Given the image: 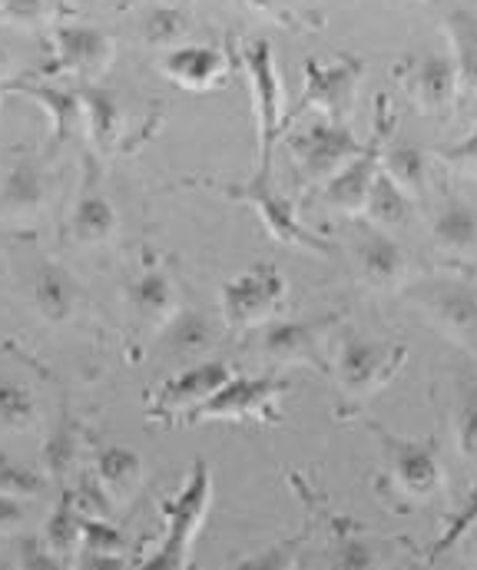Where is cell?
I'll use <instances>...</instances> for the list:
<instances>
[{"mask_svg":"<svg viewBox=\"0 0 477 570\" xmlns=\"http://www.w3.org/2000/svg\"><path fill=\"white\" fill-rule=\"evenodd\" d=\"M212 504V471L202 458L192 461L182 488L159 501V514L166 518V538L143 564L137 570H192V548H196V534L206 524Z\"/></svg>","mask_w":477,"mask_h":570,"instance_id":"6da1fadb","label":"cell"},{"mask_svg":"<svg viewBox=\"0 0 477 570\" xmlns=\"http://www.w3.org/2000/svg\"><path fill=\"white\" fill-rule=\"evenodd\" d=\"M405 362H408V342L345 332L331 355V372L348 402H368L398 379Z\"/></svg>","mask_w":477,"mask_h":570,"instance_id":"7a4b0ae2","label":"cell"},{"mask_svg":"<svg viewBox=\"0 0 477 570\" xmlns=\"http://www.w3.org/2000/svg\"><path fill=\"white\" fill-rule=\"evenodd\" d=\"M371 434H378V444H381V461H385L381 484H388L401 501L425 504L445 491L448 478H445L438 441L431 434L405 438V434L385 431L381 425H371Z\"/></svg>","mask_w":477,"mask_h":570,"instance_id":"3957f363","label":"cell"},{"mask_svg":"<svg viewBox=\"0 0 477 570\" xmlns=\"http://www.w3.org/2000/svg\"><path fill=\"white\" fill-rule=\"evenodd\" d=\"M212 186V183H209ZM219 189L222 196L236 199V203H246L259 213V219L266 223V229L282 243V246H296V249H306V253H316V256H331L335 246L328 239H321L318 233H312L309 226H302L299 213H296V203L286 199L276 183H272V166H256L252 179L246 183H219L212 186Z\"/></svg>","mask_w":477,"mask_h":570,"instance_id":"277c9868","label":"cell"},{"mask_svg":"<svg viewBox=\"0 0 477 570\" xmlns=\"http://www.w3.org/2000/svg\"><path fill=\"white\" fill-rule=\"evenodd\" d=\"M289 392L286 379L276 375H232L209 402L182 419V425H206V422H256V425H282L279 399Z\"/></svg>","mask_w":477,"mask_h":570,"instance_id":"5b68a950","label":"cell"},{"mask_svg":"<svg viewBox=\"0 0 477 570\" xmlns=\"http://www.w3.org/2000/svg\"><path fill=\"white\" fill-rule=\"evenodd\" d=\"M365 77V60L361 57H331V60H306V87H302V100L282 117V130L302 117L306 110H316V117L331 120V124H348L351 110H355V94L358 83Z\"/></svg>","mask_w":477,"mask_h":570,"instance_id":"8992f818","label":"cell"},{"mask_svg":"<svg viewBox=\"0 0 477 570\" xmlns=\"http://www.w3.org/2000/svg\"><path fill=\"white\" fill-rule=\"evenodd\" d=\"M289 298V283L276 263H256L246 273L222 285V325L226 328H256L272 322Z\"/></svg>","mask_w":477,"mask_h":570,"instance_id":"52a82bcc","label":"cell"},{"mask_svg":"<svg viewBox=\"0 0 477 570\" xmlns=\"http://www.w3.org/2000/svg\"><path fill=\"white\" fill-rule=\"evenodd\" d=\"M361 149H365V142L348 130V124H331L321 117L302 124L289 137V156H292V166H296L302 186H325Z\"/></svg>","mask_w":477,"mask_h":570,"instance_id":"ba28073f","label":"cell"},{"mask_svg":"<svg viewBox=\"0 0 477 570\" xmlns=\"http://www.w3.org/2000/svg\"><path fill=\"white\" fill-rule=\"evenodd\" d=\"M236 375L232 362L226 358H206L196 365H186L179 375L162 382L147 399V419L162 425H182L189 412H196L202 402H209L229 379Z\"/></svg>","mask_w":477,"mask_h":570,"instance_id":"9c48e42d","label":"cell"},{"mask_svg":"<svg viewBox=\"0 0 477 570\" xmlns=\"http://www.w3.org/2000/svg\"><path fill=\"white\" fill-rule=\"evenodd\" d=\"M405 298L455 345L475 348L477 332V302L475 285L461 279H431V283L411 285Z\"/></svg>","mask_w":477,"mask_h":570,"instance_id":"30bf717a","label":"cell"},{"mask_svg":"<svg viewBox=\"0 0 477 570\" xmlns=\"http://www.w3.org/2000/svg\"><path fill=\"white\" fill-rule=\"evenodd\" d=\"M242 63L252 90L256 137H259V166H272V146L282 134V77L276 67V50L269 40H252L242 50Z\"/></svg>","mask_w":477,"mask_h":570,"instance_id":"8fae6325","label":"cell"},{"mask_svg":"<svg viewBox=\"0 0 477 570\" xmlns=\"http://www.w3.org/2000/svg\"><path fill=\"white\" fill-rule=\"evenodd\" d=\"M391 127H395V117L388 114V100H381V117H378V127L371 134V140L365 142V149L348 163L341 166L325 186H321V196L331 209L345 213V216H355L365 209V199H368V189L381 169V149L388 146L391 137Z\"/></svg>","mask_w":477,"mask_h":570,"instance_id":"7c38bea8","label":"cell"},{"mask_svg":"<svg viewBox=\"0 0 477 570\" xmlns=\"http://www.w3.org/2000/svg\"><path fill=\"white\" fill-rule=\"evenodd\" d=\"M335 322V315L328 318H279V322H266L259 338H256V352L276 365V368H292V365H309V368H328L325 365V352H321V332Z\"/></svg>","mask_w":477,"mask_h":570,"instance_id":"4fadbf2b","label":"cell"},{"mask_svg":"<svg viewBox=\"0 0 477 570\" xmlns=\"http://www.w3.org/2000/svg\"><path fill=\"white\" fill-rule=\"evenodd\" d=\"M117 57V43L93 23H57L53 30V67L83 83H97Z\"/></svg>","mask_w":477,"mask_h":570,"instance_id":"5bb4252c","label":"cell"},{"mask_svg":"<svg viewBox=\"0 0 477 570\" xmlns=\"http://www.w3.org/2000/svg\"><path fill=\"white\" fill-rule=\"evenodd\" d=\"M401 83H405L411 104L421 114H431V117L448 120L455 114V107H458L461 87H458V73H455V63H451L448 53L415 57L401 70Z\"/></svg>","mask_w":477,"mask_h":570,"instance_id":"9a60e30c","label":"cell"},{"mask_svg":"<svg viewBox=\"0 0 477 570\" xmlns=\"http://www.w3.org/2000/svg\"><path fill=\"white\" fill-rule=\"evenodd\" d=\"M351 253H355L358 279L368 288L395 292L408 279V256H405L401 243H395L388 233H381L375 226H361L358 229Z\"/></svg>","mask_w":477,"mask_h":570,"instance_id":"2e32d148","label":"cell"},{"mask_svg":"<svg viewBox=\"0 0 477 570\" xmlns=\"http://www.w3.org/2000/svg\"><path fill=\"white\" fill-rule=\"evenodd\" d=\"M162 73L189 94H209L226 83L229 60L219 47L186 43V47H172L162 57Z\"/></svg>","mask_w":477,"mask_h":570,"instance_id":"e0dca14e","label":"cell"},{"mask_svg":"<svg viewBox=\"0 0 477 570\" xmlns=\"http://www.w3.org/2000/svg\"><path fill=\"white\" fill-rule=\"evenodd\" d=\"M47 206V173L43 163L23 156L10 166L0 186V223H33Z\"/></svg>","mask_w":477,"mask_h":570,"instance_id":"ac0fdd59","label":"cell"},{"mask_svg":"<svg viewBox=\"0 0 477 570\" xmlns=\"http://www.w3.org/2000/svg\"><path fill=\"white\" fill-rule=\"evenodd\" d=\"M17 97H27L33 104H40L50 117V149H60L70 140L80 137L83 130V107H80V94L73 90H60L50 83H13L10 87Z\"/></svg>","mask_w":477,"mask_h":570,"instance_id":"d6986e66","label":"cell"},{"mask_svg":"<svg viewBox=\"0 0 477 570\" xmlns=\"http://www.w3.org/2000/svg\"><path fill=\"white\" fill-rule=\"evenodd\" d=\"M30 298L47 322H67L77 312L80 285L60 263H37L30 276Z\"/></svg>","mask_w":477,"mask_h":570,"instance_id":"ffe728a7","label":"cell"},{"mask_svg":"<svg viewBox=\"0 0 477 570\" xmlns=\"http://www.w3.org/2000/svg\"><path fill=\"white\" fill-rule=\"evenodd\" d=\"M93 474L113 498V504H127L143 484V458L123 444H100L93 454Z\"/></svg>","mask_w":477,"mask_h":570,"instance_id":"44dd1931","label":"cell"},{"mask_svg":"<svg viewBox=\"0 0 477 570\" xmlns=\"http://www.w3.org/2000/svg\"><path fill=\"white\" fill-rule=\"evenodd\" d=\"M219 342V322L199 308H179L166 325H162V345L169 348L172 358H199Z\"/></svg>","mask_w":477,"mask_h":570,"instance_id":"7402d4cb","label":"cell"},{"mask_svg":"<svg viewBox=\"0 0 477 570\" xmlns=\"http://www.w3.org/2000/svg\"><path fill=\"white\" fill-rule=\"evenodd\" d=\"M431 243L455 259H471L477 246L475 206L465 199H448L431 219Z\"/></svg>","mask_w":477,"mask_h":570,"instance_id":"603a6c76","label":"cell"},{"mask_svg":"<svg viewBox=\"0 0 477 570\" xmlns=\"http://www.w3.org/2000/svg\"><path fill=\"white\" fill-rule=\"evenodd\" d=\"M80 107H83V127L90 134V142L100 153H110L123 130V110H120L117 94L100 83H83Z\"/></svg>","mask_w":477,"mask_h":570,"instance_id":"cb8c5ba5","label":"cell"},{"mask_svg":"<svg viewBox=\"0 0 477 570\" xmlns=\"http://www.w3.org/2000/svg\"><path fill=\"white\" fill-rule=\"evenodd\" d=\"M130 305L140 322L162 328L182 305H179V288L166 269H147L137 283L130 285Z\"/></svg>","mask_w":477,"mask_h":570,"instance_id":"d4e9b609","label":"cell"},{"mask_svg":"<svg viewBox=\"0 0 477 570\" xmlns=\"http://www.w3.org/2000/svg\"><path fill=\"white\" fill-rule=\"evenodd\" d=\"M361 213L368 216V223H371L375 229L385 233V229L411 226V223L418 219V203L378 169V176H375V183H371V189H368V199H365V209H361Z\"/></svg>","mask_w":477,"mask_h":570,"instance_id":"484cf974","label":"cell"},{"mask_svg":"<svg viewBox=\"0 0 477 570\" xmlns=\"http://www.w3.org/2000/svg\"><path fill=\"white\" fill-rule=\"evenodd\" d=\"M328 570H385V551L351 521H338L328 544Z\"/></svg>","mask_w":477,"mask_h":570,"instance_id":"4316f807","label":"cell"},{"mask_svg":"<svg viewBox=\"0 0 477 570\" xmlns=\"http://www.w3.org/2000/svg\"><path fill=\"white\" fill-rule=\"evenodd\" d=\"M80 451H83V428L67 415L40 451V471L47 474V481H57L60 488H67L80 474L77 468Z\"/></svg>","mask_w":477,"mask_h":570,"instance_id":"83f0119b","label":"cell"},{"mask_svg":"<svg viewBox=\"0 0 477 570\" xmlns=\"http://www.w3.org/2000/svg\"><path fill=\"white\" fill-rule=\"evenodd\" d=\"M117 226H120L117 209L103 193H97V189L80 193V199H77V206L70 213V233H73L77 243L103 246V243H110L117 236Z\"/></svg>","mask_w":477,"mask_h":570,"instance_id":"f1b7e54d","label":"cell"},{"mask_svg":"<svg viewBox=\"0 0 477 570\" xmlns=\"http://www.w3.org/2000/svg\"><path fill=\"white\" fill-rule=\"evenodd\" d=\"M381 173L418 203L428 193L431 163H428V153L421 146H415V142H391L388 149H381Z\"/></svg>","mask_w":477,"mask_h":570,"instance_id":"f546056e","label":"cell"},{"mask_svg":"<svg viewBox=\"0 0 477 570\" xmlns=\"http://www.w3.org/2000/svg\"><path fill=\"white\" fill-rule=\"evenodd\" d=\"M40 541L47 544V551L53 558H60L67 568H73V561H77V554L83 548V518L73 511V504L67 501V494H60V504L47 518V528H43Z\"/></svg>","mask_w":477,"mask_h":570,"instance_id":"4dcf8cb0","label":"cell"},{"mask_svg":"<svg viewBox=\"0 0 477 570\" xmlns=\"http://www.w3.org/2000/svg\"><path fill=\"white\" fill-rule=\"evenodd\" d=\"M445 30H448V40H451V63H455V73H458V87L465 97L475 94V37H477V23L471 10H455L448 13L445 20Z\"/></svg>","mask_w":477,"mask_h":570,"instance_id":"1f68e13d","label":"cell"},{"mask_svg":"<svg viewBox=\"0 0 477 570\" xmlns=\"http://www.w3.org/2000/svg\"><path fill=\"white\" fill-rule=\"evenodd\" d=\"M37 399L27 385L0 375V431L7 434H27L37 428Z\"/></svg>","mask_w":477,"mask_h":570,"instance_id":"d6a6232c","label":"cell"},{"mask_svg":"<svg viewBox=\"0 0 477 570\" xmlns=\"http://www.w3.org/2000/svg\"><path fill=\"white\" fill-rule=\"evenodd\" d=\"M67 501L73 504V511L87 521H113V498L107 494V488L97 481L93 471H80L73 478V488H63Z\"/></svg>","mask_w":477,"mask_h":570,"instance_id":"836d02e7","label":"cell"},{"mask_svg":"<svg viewBox=\"0 0 477 570\" xmlns=\"http://www.w3.org/2000/svg\"><path fill=\"white\" fill-rule=\"evenodd\" d=\"M47 491H50V481L40 468H30L0 451V494L27 501V498H43Z\"/></svg>","mask_w":477,"mask_h":570,"instance_id":"e575fe53","label":"cell"},{"mask_svg":"<svg viewBox=\"0 0 477 570\" xmlns=\"http://www.w3.org/2000/svg\"><path fill=\"white\" fill-rule=\"evenodd\" d=\"M189 23H192V17H189L186 7L166 3V7H150V10L143 13L140 30H143V37H147V43H153V47H172V43H179V40L186 37Z\"/></svg>","mask_w":477,"mask_h":570,"instance_id":"d590c367","label":"cell"},{"mask_svg":"<svg viewBox=\"0 0 477 570\" xmlns=\"http://www.w3.org/2000/svg\"><path fill=\"white\" fill-rule=\"evenodd\" d=\"M309 541V528H302L296 538H286L266 551H256L236 564H229V570H299V561H302V548Z\"/></svg>","mask_w":477,"mask_h":570,"instance_id":"8d00e7d4","label":"cell"},{"mask_svg":"<svg viewBox=\"0 0 477 570\" xmlns=\"http://www.w3.org/2000/svg\"><path fill=\"white\" fill-rule=\"evenodd\" d=\"M130 541L127 534L113 524V521H87L83 518V548L80 551H93V554H130Z\"/></svg>","mask_w":477,"mask_h":570,"instance_id":"74e56055","label":"cell"},{"mask_svg":"<svg viewBox=\"0 0 477 570\" xmlns=\"http://www.w3.org/2000/svg\"><path fill=\"white\" fill-rule=\"evenodd\" d=\"M57 3H27V0H10V3H0V17L3 20H13V23H23V27H40V23H50L57 17Z\"/></svg>","mask_w":477,"mask_h":570,"instance_id":"f35d334b","label":"cell"},{"mask_svg":"<svg viewBox=\"0 0 477 570\" xmlns=\"http://www.w3.org/2000/svg\"><path fill=\"white\" fill-rule=\"evenodd\" d=\"M17 551H20V570H70L60 558L47 551L40 538H23Z\"/></svg>","mask_w":477,"mask_h":570,"instance_id":"ab89813d","label":"cell"},{"mask_svg":"<svg viewBox=\"0 0 477 570\" xmlns=\"http://www.w3.org/2000/svg\"><path fill=\"white\" fill-rule=\"evenodd\" d=\"M475 419H477V405H475V389L465 392V405L458 409V425H455V438L461 444V454L468 461H475Z\"/></svg>","mask_w":477,"mask_h":570,"instance_id":"60d3db41","label":"cell"},{"mask_svg":"<svg viewBox=\"0 0 477 570\" xmlns=\"http://www.w3.org/2000/svg\"><path fill=\"white\" fill-rule=\"evenodd\" d=\"M73 570H137V561L130 554H93V551H80Z\"/></svg>","mask_w":477,"mask_h":570,"instance_id":"b9f144b4","label":"cell"},{"mask_svg":"<svg viewBox=\"0 0 477 570\" xmlns=\"http://www.w3.org/2000/svg\"><path fill=\"white\" fill-rule=\"evenodd\" d=\"M471 528H475V498H471V501H468V508H465V511L458 514V521H455V524H451V528L445 531V538H441V541L435 544V551H431V558H428V561H435L438 554L451 551V548H455V544H458V541H461V538H465V534H468Z\"/></svg>","mask_w":477,"mask_h":570,"instance_id":"7bdbcfd3","label":"cell"},{"mask_svg":"<svg viewBox=\"0 0 477 570\" xmlns=\"http://www.w3.org/2000/svg\"><path fill=\"white\" fill-rule=\"evenodd\" d=\"M448 166H455V173H461V176H475V159H477V140L475 134L468 137L465 142H455V149H441L438 153Z\"/></svg>","mask_w":477,"mask_h":570,"instance_id":"ee69618b","label":"cell"},{"mask_svg":"<svg viewBox=\"0 0 477 570\" xmlns=\"http://www.w3.org/2000/svg\"><path fill=\"white\" fill-rule=\"evenodd\" d=\"M27 504L17 501V498H7L0 494V534H17L27 528Z\"/></svg>","mask_w":477,"mask_h":570,"instance_id":"f6af8a7d","label":"cell"},{"mask_svg":"<svg viewBox=\"0 0 477 570\" xmlns=\"http://www.w3.org/2000/svg\"><path fill=\"white\" fill-rule=\"evenodd\" d=\"M7 60V47H3V37H0V63Z\"/></svg>","mask_w":477,"mask_h":570,"instance_id":"bcb514c9","label":"cell"},{"mask_svg":"<svg viewBox=\"0 0 477 570\" xmlns=\"http://www.w3.org/2000/svg\"><path fill=\"white\" fill-rule=\"evenodd\" d=\"M411 570H435V561H428V564H421V568H411Z\"/></svg>","mask_w":477,"mask_h":570,"instance_id":"7dc6e473","label":"cell"},{"mask_svg":"<svg viewBox=\"0 0 477 570\" xmlns=\"http://www.w3.org/2000/svg\"><path fill=\"white\" fill-rule=\"evenodd\" d=\"M0 570H3V568H0Z\"/></svg>","mask_w":477,"mask_h":570,"instance_id":"c3c4849f","label":"cell"}]
</instances>
